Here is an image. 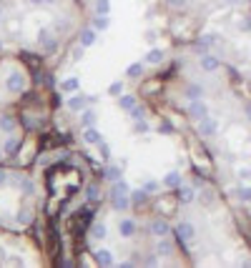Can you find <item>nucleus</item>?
I'll use <instances>...</instances> for the list:
<instances>
[{
    "mask_svg": "<svg viewBox=\"0 0 251 268\" xmlns=\"http://www.w3.org/2000/svg\"><path fill=\"white\" fill-rule=\"evenodd\" d=\"M78 88H81V80L76 76L61 80V93H78Z\"/></svg>",
    "mask_w": 251,
    "mask_h": 268,
    "instance_id": "19",
    "label": "nucleus"
},
{
    "mask_svg": "<svg viewBox=\"0 0 251 268\" xmlns=\"http://www.w3.org/2000/svg\"><path fill=\"white\" fill-rule=\"evenodd\" d=\"M96 110L93 108H85V110H81V126L83 128H91V126H96Z\"/></svg>",
    "mask_w": 251,
    "mask_h": 268,
    "instance_id": "21",
    "label": "nucleus"
},
{
    "mask_svg": "<svg viewBox=\"0 0 251 268\" xmlns=\"http://www.w3.org/2000/svg\"><path fill=\"white\" fill-rule=\"evenodd\" d=\"M126 76L128 78H141L143 76V63L138 61V63H131L128 68H126Z\"/></svg>",
    "mask_w": 251,
    "mask_h": 268,
    "instance_id": "28",
    "label": "nucleus"
},
{
    "mask_svg": "<svg viewBox=\"0 0 251 268\" xmlns=\"http://www.w3.org/2000/svg\"><path fill=\"white\" fill-rule=\"evenodd\" d=\"M5 85H8L10 93H20L23 91V76H20V73H13V76H8Z\"/></svg>",
    "mask_w": 251,
    "mask_h": 268,
    "instance_id": "15",
    "label": "nucleus"
},
{
    "mask_svg": "<svg viewBox=\"0 0 251 268\" xmlns=\"http://www.w3.org/2000/svg\"><path fill=\"white\" fill-rule=\"evenodd\" d=\"M176 198H179L181 205H188V203H194L196 201V188H191V186H179L176 188Z\"/></svg>",
    "mask_w": 251,
    "mask_h": 268,
    "instance_id": "5",
    "label": "nucleus"
},
{
    "mask_svg": "<svg viewBox=\"0 0 251 268\" xmlns=\"http://www.w3.org/2000/svg\"><path fill=\"white\" fill-rule=\"evenodd\" d=\"M216 130H218V123L214 121L211 115H206L203 121H199V136H203V138H211V136H216Z\"/></svg>",
    "mask_w": 251,
    "mask_h": 268,
    "instance_id": "3",
    "label": "nucleus"
},
{
    "mask_svg": "<svg viewBox=\"0 0 251 268\" xmlns=\"http://www.w3.org/2000/svg\"><path fill=\"white\" fill-rule=\"evenodd\" d=\"M131 205H134V203H131V196H128V193L113 196V208H116V211H128Z\"/></svg>",
    "mask_w": 251,
    "mask_h": 268,
    "instance_id": "17",
    "label": "nucleus"
},
{
    "mask_svg": "<svg viewBox=\"0 0 251 268\" xmlns=\"http://www.w3.org/2000/svg\"><path fill=\"white\" fill-rule=\"evenodd\" d=\"M186 0H168V5H173V8H179V5H184Z\"/></svg>",
    "mask_w": 251,
    "mask_h": 268,
    "instance_id": "45",
    "label": "nucleus"
},
{
    "mask_svg": "<svg viewBox=\"0 0 251 268\" xmlns=\"http://www.w3.org/2000/svg\"><path fill=\"white\" fill-rule=\"evenodd\" d=\"M173 233H176V238H179L181 243L194 241V238H196V226L191 221H179V223H176V228H173Z\"/></svg>",
    "mask_w": 251,
    "mask_h": 268,
    "instance_id": "1",
    "label": "nucleus"
},
{
    "mask_svg": "<svg viewBox=\"0 0 251 268\" xmlns=\"http://www.w3.org/2000/svg\"><path fill=\"white\" fill-rule=\"evenodd\" d=\"M81 58H83V46H78V48H73V61H81Z\"/></svg>",
    "mask_w": 251,
    "mask_h": 268,
    "instance_id": "39",
    "label": "nucleus"
},
{
    "mask_svg": "<svg viewBox=\"0 0 251 268\" xmlns=\"http://www.w3.org/2000/svg\"><path fill=\"white\" fill-rule=\"evenodd\" d=\"M38 43H40V46L46 48L48 53L55 50V38H53V33L48 31V28H40V31H38Z\"/></svg>",
    "mask_w": 251,
    "mask_h": 268,
    "instance_id": "7",
    "label": "nucleus"
},
{
    "mask_svg": "<svg viewBox=\"0 0 251 268\" xmlns=\"http://www.w3.org/2000/svg\"><path fill=\"white\" fill-rule=\"evenodd\" d=\"M106 181H121V166H106V173H103Z\"/></svg>",
    "mask_w": 251,
    "mask_h": 268,
    "instance_id": "26",
    "label": "nucleus"
},
{
    "mask_svg": "<svg viewBox=\"0 0 251 268\" xmlns=\"http://www.w3.org/2000/svg\"><path fill=\"white\" fill-rule=\"evenodd\" d=\"M93 28H96V31H108V28H111V16H100V13H96Z\"/></svg>",
    "mask_w": 251,
    "mask_h": 268,
    "instance_id": "23",
    "label": "nucleus"
},
{
    "mask_svg": "<svg viewBox=\"0 0 251 268\" xmlns=\"http://www.w3.org/2000/svg\"><path fill=\"white\" fill-rule=\"evenodd\" d=\"M91 236L93 238H106V223H93V226H91Z\"/></svg>",
    "mask_w": 251,
    "mask_h": 268,
    "instance_id": "33",
    "label": "nucleus"
},
{
    "mask_svg": "<svg viewBox=\"0 0 251 268\" xmlns=\"http://www.w3.org/2000/svg\"><path fill=\"white\" fill-rule=\"evenodd\" d=\"M121 193H131V188L123 178L121 181H113V188H111V196H121Z\"/></svg>",
    "mask_w": 251,
    "mask_h": 268,
    "instance_id": "29",
    "label": "nucleus"
},
{
    "mask_svg": "<svg viewBox=\"0 0 251 268\" xmlns=\"http://www.w3.org/2000/svg\"><path fill=\"white\" fill-rule=\"evenodd\" d=\"M149 231L156 236V238H164V236H171V226H168V221H164V218H153L151 221V226H149Z\"/></svg>",
    "mask_w": 251,
    "mask_h": 268,
    "instance_id": "4",
    "label": "nucleus"
},
{
    "mask_svg": "<svg viewBox=\"0 0 251 268\" xmlns=\"http://www.w3.org/2000/svg\"><path fill=\"white\" fill-rule=\"evenodd\" d=\"M128 113H131V118H134V121H143V115H146V113H143V108H138V106H134Z\"/></svg>",
    "mask_w": 251,
    "mask_h": 268,
    "instance_id": "36",
    "label": "nucleus"
},
{
    "mask_svg": "<svg viewBox=\"0 0 251 268\" xmlns=\"http://www.w3.org/2000/svg\"><path fill=\"white\" fill-rule=\"evenodd\" d=\"M158 130H161V133H171V130H173V126H171L168 121H164V123L158 126Z\"/></svg>",
    "mask_w": 251,
    "mask_h": 268,
    "instance_id": "41",
    "label": "nucleus"
},
{
    "mask_svg": "<svg viewBox=\"0 0 251 268\" xmlns=\"http://www.w3.org/2000/svg\"><path fill=\"white\" fill-rule=\"evenodd\" d=\"M149 130H151V126L146 121H136V133H149Z\"/></svg>",
    "mask_w": 251,
    "mask_h": 268,
    "instance_id": "37",
    "label": "nucleus"
},
{
    "mask_svg": "<svg viewBox=\"0 0 251 268\" xmlns=\"http://www.w3.org/2000/svg\"><path fill=\"white\" fill-rule=\"evenodd\" d=\"M136 106V95H118V108L121 110H131Z\"/></svg>",
    "mask_w": 251,
    "mask_h": 268,
    "instance_id": "27",
    "label": "nucleus"
},
{
    "mask_svg": "<svg viewBox=\"0 0 251 268\" xmlns=\"http://www.w3.org/2000/svg\"><path fill=\"white\" fill-rule=\"evenodd\" d=\"M0 16H3V3H0Z\"/></svg>",
    "mask_w": 251,
    "mask_h": 268,
    "instance_id": "49",
    "label": "nucleus"
},
{
    "mask_svg": "<svg viewBox=\"0 0 251 268\" xmlns=\"http://www.w3.org/2000/svg\"><path fill=\"white\" fill-rule=\"evenodd\" d=\"M143 188L149 190V193H156V190H158V183H156V181H146V183H143Z\"/></svg>",
    "mask_w": 251,
    "mask_h": 268,
    "instance_id": "38",
    "label": "nucleus"
},
{
    "mask_svg": "<svg viewBox=\"0 0 251 268\" xmlns=\"http://www.w3.org/2000/svg\"><path fill=\"white\" fill-rule=\"evenodd\" d=\"M216 43H218V35H216V33H206V35H201V40H199V50L206 53L211 46H216Z\"/></svg>",
    "mask_w": 251,
    "mask_h": 268,
    "instance_id": "18",
    "label": "nucleus"
},
{
    "mask_svg": "<svg viewBox=\"0 0 251 268\" xmlns=\"http://www.w3.org/2000/svg\"><path fill=\"white\" fill-rule=\"evenodd\" d=\"M226 5H236V3H241V0H224Z\"/></svg>",
    "mask_w": 251,
    "mask_h": 268,
    "instance_id": "47",
    "label": "nucleus"
},
{
    "mask_svg": "<svg viewBox=\"0 0 251 268\" xmlns=\"http://www.w3.org/2000/svg\"><path fill=\"white\" fill-rule=\"evenodd\" d=\"M239 28H241V31H251V18H244V20H239Z\"/></svg>",
    "mask_w": 251,
    "mask_h": 268,
    "instance_id": "42",
    "label": "nucleus"
},
{
    "mask_svg": "<svg viewBox=\"0 0 251 268\" xmlns=\"http://www.w3.org/2000/svg\"><path fill=\"white\" fill-rule=\"evenodd\" d=\"M236 193V198L239 201H244V203H251V186H239L234 190Z\"/></svg>",
    "mask_w": 251,
    "mask_h": 268,
    "instance_id": "30",
    "label": "nucleus"
},
{
    "mask_svg": "<svg viewBox=\"0 0 251 268\" xmlns=\"http://www.w3.org/2000/svg\"><path fill=\"white\" fill-rule=\"evenodd\" d=\"M246 115H249V123H251V106H246Z\"/></svg>",
    "mask_w": 251,
    "mask_h": 268,
    "instance_id": "48",
    "label": "nucleus"
},
{
    "mask_svg": "<svg viewBox=\"0 0 251 268\" xmlns=\"http://www.w3.org/2000/svg\"><path fill=\"white\" fill-rule=\"evenodd\" d=\"M199 63H201V70H206V73H214V70L221 68V61H218L216 55H209V53H203Z\"/></svg>",
    "mask_w": 251,
    "mask_h": 268,
    "instance_id": "8",
    "label": "nucleus"
},
{
    "mask_svg": "<svg viewBox=\"0 0 251 268\" xmlns=\"http://www.w3.org/2000/svg\"><path fill=\"white\" fill-rule=\"evenodd\" d=\"M156 253H158V256H171V253H173V243L168 241V236L158 238V243H156Z\"/></svg>",
    "mask_w": 251,
    "mask_h": 268,
    "instance_id": "16",
    "label": "nucleus"
},
{
    "mask_svg": "<svg viewBox=\"0 0 251 268\" xmlns=\"http://www.w3.org/2000/svg\"><path fill=\"white\" fill-rule=\"evenodd\" d=\"M8 181H10V178H8V173H5V171H0V188H3V186H8Z\"/></svg>",
    "mask_w": 251,
    "mask_h": 268,
    "instance_id": "43",
    "label": "nucleus"
},
{
    "mask_svg": "<svg viewBox=\"0 0 251 268\" xmlns=\"http://www.w3.org/2000/svg\"><path fill=\"white\" fill-rule=\"evenodd\" d=\"M203 186V178L201 175H196V181H194V188H201Z\"/></svg>",
    "mask_w": 251,
    "mask_h": 268,
    "instance_id": "46",
    "label": "nucleus"
},
{
    "mask_svg": "<svg viewBox=\"0 0 251 268\" xmlns=\"http://www.w3.org/2000/svg\"><path fill=\"white\" fill-rule=\"evenodd\" d=\"M96 263H98V266H116L113 253H111L108 248H98V251H96Z\"/></svg>",
    "mask_w": 251,
    "mask_h": 268,
    "instance_id": "14",
    "label": "nucleus"
},
{
    "mask_svg": "<svg viewBox=\"0 0 251 268\" xmlns=\"http://www.w3.org/2000/svg\"><path fill=\"white\" fill-rule=\"evenodd\" d=\"M203 93H206V91H203L201 83H191V85L186 88V98H188V100H199V98H203Z\"/></svg>",
    "mask_w": 251,
    "mask_h": 268,
    "instance_id": "20",
    "label": "nucleus"
},
{
    "mask_svg": "<svg viewBox=\"0 0 251 268\" xmlns=\"http://www.w3.org/2000/svg\"><path fill=\"white\" fill-rule=\"evenodd\" d=\"M85 106H88V95L76 93V95H70V98H68V108H70L73 113H81V110H85Z\"/></svg>",
    "mask_w": 251,
    "mask_h": 268,
    "instance_id": "10",
    "label": "nucleus"
},
{
    "mask_svg": "<svg viewBox=\"0 0 251 268\" xmlns=\"http://www.w3.org/2000/svg\"><path fill=\"white\" fill-rule=\"evenodd\" d=\"M83 141H85L88 145H98V143H103V133H100L96 126L83 128Z\"/></svg>",
    "mask_w": 251,
    "mask_h": 268,
    "instance_id": "9",
    "label": "nucleus"
},
{
    "mask_svg": "<svg viewBox=\"0 0 251 268\" xmlns=\"http://www.w3.org/2000/svg\"><path fill=\"white\" fill-rule=\"evenodd\" d=\"M85 201H88V203H98V201H100V196H98V186H96V183H91V186L85 188Z\"/></svg>",
    "mask_w": 251,
    "mask_h": 268,
    "instance_id": "32",
    "label": "nucleus"
},
{
    "mask_svg": "<svg viewBox=\"0 0 251 268\" xmlns=\"http://www.w3.org/2000/svg\"><path fill=\"white\" fill-rule=\"evenodd\" d=\"M188 115L194 118V121H203V118L209 115V106L203 103V98L191 100V103H188Z\"/></svg>",
    "mask_w": 251,
    "mask_h": 268,
    "instance_id": "2",
    "label": "nucleus"
},
{
    "mask_svg": "<svg viewBox=\"0 0 251 268\" xmlns=\"http://www.w3.org/2000/svg\"><path fill=\"white\" fill-rule=\"evenodd\" d=\"M0 50H3V40H0Z\"/></svg>",
    "mask_w": 251,
    "mask_h": 268,
    "instance_id": "50",
    "label": "nucleus"
},
{
    "mask_svg": "<svg viewBox=\"0 0 251 268\" xmlns=\"http://www.w3.org/2000/svg\"><path fill=\"white\" fill-rule=\"evenodd\" d=\"M108 95H116V98L123 95V83H121V80H113V83L108 85Z\"/></svg>",
    "mask_w": 251,
    "mask_h": 268,
    "instance_id": "34",
    "label": "nucleus"
},
{
    "mask_svg": "<svg viewBox=\"0 0 251 268\" xmlns=\"http://www.w3.org/2000/svg\"><path fill=\"white\" fill-rule=\"evenodd\" d=\"M98 151H100V160H111V145L106 143V141H103V143H98Z\"/></svg>",
    "mask_w": 251,
    "mask_h": 268,
    "instance_id": "35",
    "label": "nucleus"
},
{
    "mask_svg": "<svg viewBox=\"0 0 251 268\" xmlns=\"http://www.w3.org/2000/svg\"><path fill=\"white\" fill-rule=\"evenodd\" d=\"M184 183V175L179 173V171H168L166 175H164V186L166 188H179Z\"/></svg>",
    "mask_w": 251,
    "mask_h": 268,
    "instance_id": "13",
    "label": "nucleus"
},
{
    "mask_svg": "<svg viewBox=\"0 0 251 268\" xmlns=\"http://www.w3.org/2000/svg\"><path fill=\"white\" fill-rule=\"evenodd\" d=\"M20 138H10L8 143H5V156H16L18 151H20Z\"/></svg>",
    "mask_w": 251,
    "mask_h": 268,
    "instance_id": "31",
    "label": "nucleus"
},
{
    "mask_svg": "<svg viewBox=\"0 0 251 268\" xmlns=\"http://www.w3.org/2000/svg\"><path fill=\"white\" fill-rule=\"evenodd\" d=\"M31 218H28V211H23V213H18V223H28Z\"/></svg>",
    "mask_w": 251,
    "mask_h": 268,
    "instance_id": "44",
    "label": "nucleus"
},
{
    "mask_svg": "<svg viewBox=\"0 0 251 268\" xmlns=\"http://www.w3.org/2000/svg\"><path fill=\"white\" fill-rule=\"evenodd\" d=\"M161 61H164V50H161V48H151L149 53H146V58H143V63H151V65H156Z\"/></svg>",
    "mask_w": 251,
    "mask_h": 268,
    "instance_id": "22",
    "label": "nucleus"
},
{
    "mask_svg": "<svg viewBox=\"0 0 251 268\" xmlns=\"http://www.w3.org/2000/svg\"><path fill=\"white\" fill-rule=\"evenodd\" d=\"M236 175H239V181H244V178H251V168H239V173H236Z\"/></svg>",
    "mask_w": 251,
    "mask_h": 268,
    "instance_id": "40",
    "label": "nucleus"
},
{
    "mask_svg": "<svg viewBox=\"0 0 251 268\" xmlns=\"http://www.w3.org/2000/svg\"><path fill=\"white\" fill-rule=\"evenodd\" d=\"M13 181H16V186L25 193V196H33V193H35V183L31 181V178H25V175H16Z\"/></svg>",
    "mask_w": 251,
    "mask_h": 268,
    "instance_id": "12",
    "label": "nucleus"
},
{
    "mask_svg": "<svg viewBox=\"0 0 251 268\" xmlns=\"http://www.w3.org/2000/svg\"><path fill=\"white\" fill-rule=\"evenodd\" d=\"M128 196H131V203H134V205H143V203H146V196H149V190L138 188V190H131Z\"/></svg>",
    "mask_w": 251,
    "mask_h": 268,
    "instance_id": "25",
    "label": "nucleus"
},
{
    "mask_svg": "<svg viewBox=\"0 0 251 268\" xmlns=\"http://www.w3.org/2000/svg\"><path fill=\"white\" fill-rule=\"evenodd\" d=\"M149 3H153V0H149Z\"/></svg>",
    "mask_w": 251,
    "mask_h": 268,
    "instance_id": "51",
    "label": "nucleus"
},
{
    "mask_svg": "<svg viewBox=\"0 0 251 268\" xmlns=\"http://www.w3.org/2000/svg\"><path fill=\"white\" fill-rule=\"evenodd\" d=\"M96 40H98V31L91 25V28H85V31H81V46L83 48H91L96 46Z\"/></svg>",
    "mask_w": 251,
    "mask_h": 268,
    "instance_id": "11",
    "label": "nucleus"
},
{
    "mask_svg": "<svg viewBox=\"0 0 251 268\" xmlns=\"http://www.w3.org/2000/svg\"><path fill=\"white\" fill-rule=\"evenodd\" d=\"M16 118H13V115H0V130H3V133H13V130H16Z\"/></svg>",
    "mask_w": 251,
    "mask_h": 268,
    "instance_id": "24",
    "label": "nucleus"
},
{
    "mask_svg": "<svg viewBox=\"0 0 251 268\" xmlns=\"http://www.w3.org/2000/svg\"><path fill=\"white\" fill-rule=\"evenodd\" d=\"M136 231H138L136 221H131V218H121V221H118V233H121V238H134Z\"/></svg>",
    "mask_w": 251,
    "mask_h": 268,
    "instance_id": "6",
    "label": "nucleus"
}]
</instances>
